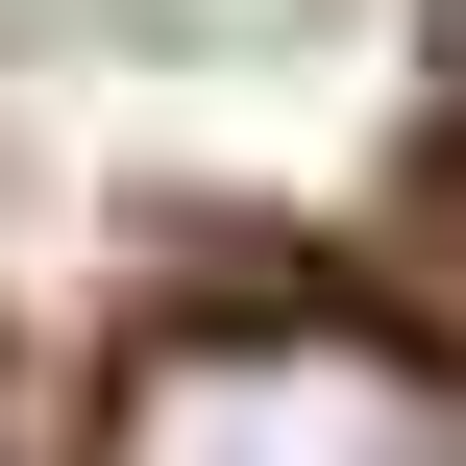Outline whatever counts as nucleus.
I'll return each instance as SVG.
<instances>
[{
  "mask_svg": "<svg viewBox=\"0 0 466 466\" xmlns=\"http://www.w3.org/2000/svg\"><path fill=\"white\" fill-rule=\"evenodd\" d=\"M98 466H466V393L369 319H197L98 393Z\"/></svg>",
  "mask_w": 466,
  "mask_h": 466,
  "instance_id": "obj_1",
  "label": "nucleus"
}]
</instances>
